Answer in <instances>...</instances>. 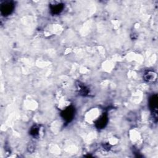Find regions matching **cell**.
<instances>
[{
  "label": "cell",
  "mask_w": 158,
  "mask_h": 158,
  "mask_svg": "<svg viewBox=\"0 0 158 158\" xmlns=\"http://www.w3.org/2000/svg\"><path fill=\"white\" fill-rule=\"evenodd\" d=\"M74 115H75V109L73 107H71V106H69L65 108L61 113L62 117L64 120H65L67 122H70L73 119Z\"/></svg>",
  "instance_id": "cell-1"
},
{
  "label": "cell",
  "mask_w": 158,
  "mask_h": 158,
  "mask_svg": "<svg viewBox=\"0 0 158 158\" xmlns=\"http://www.w3.org/2000/svg\"><path fill=\"white\" fill-rule=\"evenodd\" d=\"M157 96L156 94L152 96L149 98V105L151 110L153 113V117L157 120Z\"/></svg>",
  "instance_id": "cell-2"
},
{
  "label": "cell",
  "mask_w": 158,
  "mask_h": 158,
  "mask_svg": "<svg viewBox=\"0 0 158 158\" xmlns=\"http://www.w3.org/2000/svg\"><path fill=\"white\" fill-rule=\"evenodd\" d=\"M14 8V4L12 2H6L1 6V11L3 15H8L11 14Z\"/></svg>",
  "instance_id": "cell-3"
},
{
  "label": "cell",
  "mask_w": 158,
  "mask_h": 158,
  "mask_svg": "<svg viewBox=\"0 0 158 158\" xmlns=\"http://www.w3.org/2000/svg\"><path fill=\"white\" fill-rule=\"evenodd\" d=\"M143 78L146 81L152 83L156 80L157 74L152 70H148L144 72L143 75Z\"/></svg>",
  "instance_id": "cell-4"
},
{
  "label": "cell",
  "mask_w": 158,
  "mask_h": 158,
  "mask_svg": "<svg viewBox=\"0 0 158 158\" xmlns=\"http://www.w3.org/2000/svg\"><path fill=\"white\" fill-rule=\"evenodd\" d=\"M64 5L62 3H54L50 5V10L52 14H58L62 12Z\"/></svg>",
  "instance_id": "cell-5"
},
{
  "label": "cell",
  "mask_w": 158,
  "mask_h": 158,
  "mask_svg": "<svg viewBox=\"0 0 158 158\" xmlns=\"http://www.w3.org/2000/svg\"><path fill=\"white\" fill-rule=\"evenodd\" d=\"M107 121H108V119H107V115L103 114L96 122V126L98 128L102 129L105 127V126L107 123Z\"/></svg>",
  "instance_id": "cell-6"
},
{
  "label": "cell",
  "mask_w": 158,
  "mask_h": 158,
  "mask_svg": "<svg viewBox=\"0 0 158 158\" xmlns=\"http://www.w3.org/2000/svg\"><path fill=\"white\" fill-rule=\"evenodd\" d=\"M77 88L78 91V92L80 93V94L83 96H86L89 94V89L82 83L80 81L77 82Z\"/></svg>",
  "instance_id": "cell-7"
},
{
  "label": "cell",
  "mask_w": 158,
  "mask_h": 158,
  "mask_svg": "<svg viewBox=\"0 0 158 158\" xmlns=\"http://www.w3.org/2000/svg\"><path fill=\"white\" fill-rule=\"evenodd\" d=\"M30 135L31 136H33V137H39L40 135V133H41V128H40V126L39 125H33L31 129H30Z\"/></svg>",
  "instance_id": "cell-8"
}]
</instances>
